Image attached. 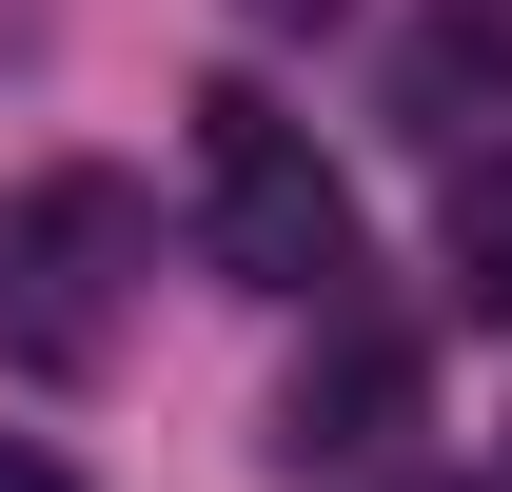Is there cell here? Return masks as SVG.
<instances>
[{
    "instance_id": "6da1fadb",
    "label": "cell",
    "mask_w": 512,
    "mask_h": 492,
    "mask_svg": "<svg viewBox=\"0 0 512 492\" xmlns=\"http://www.w3.org/2000/svg\"><path fill=\"white\" fill-rule=\"evenodd\" d=\"M197 178H217V256H237L256 296H335V276H355V197H335V158L276 119L256 79L197 99Z\"/></svg>"
},
{
    "instance_id": "7a4b0ae2",
    "label": "cell",
    "mask_w": 512,
    "mask_h": 492,
    "mask_svg": "<svg viewBox=\"0 0 512 492\" xmlns=\"http://www.w3.org/2000/svg\"><path fill=\"white\" fill-rule=\"evenodd\" d=\"M119 256H138V197L119 178H40L20 217H0V355L79 374L99 315H119Z\"/></svg>"
},
{
    "instance_id": "3957f363",
    "label": "cell",
    "mask_w": 512,
    "mask_h": 492,
    "mask_svg": "<svg viewBox=\"0 0 512 492\" xmlns=\"http://www.w3.org/2000/svg\"><path fill=\"white\" fill-rule=\"evenodd\" d=\"M394 414H414V355H394V335H335V355L296 374V433H316V453H375Z\"/></svg>"
},
{
    "instance_id": "277c9868",
    "label": "cell",
    "mask_w": 512,
    "mask_h": 492,
    "mask_svg": "<svg viewBox=\"0 0 512 492\" xmlns=\"http://www.w3.org/2000/svg\"><path fill=\"white\" fill-rule=\"evenodd\" d=\"M453 296L512 315V158H473V178H453Z\"/></svg>"
},
{
    "instance_id": "5b68a950",
    "label": "cell",
    "mask_w": 512,
    "mask_h": 492,
    "mask_svg": "<svg viewBox=\"0 0 512 492\" xmlns=\"http://www.w3.org/2000/svg\"><path fill=\"white\" fill-rule=\"evenodd\" d=\"M0 492H79V473H60V453H40V433H0Z\"/></svg>"
},
{
    "instance_id": "8992f818",
    "label": "cell",
    "mask_w": 512,
    "mask_h": 492,
    "mask_svg": "<svg viewBox=\"0 0 512 492\" xmlns=\"http://www.w3.org/2000/svg\"><path fill=\"white\" fill-rule=\"evenodd\" d=\"M237 20H256V40H296V20H335V0H237Z\"/></svg>"
}]
</instances>
